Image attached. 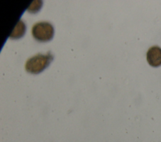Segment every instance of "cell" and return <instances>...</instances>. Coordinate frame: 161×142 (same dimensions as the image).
Here are the masks:
<instances>
[{
  "label": "cell",
  "mask_w": 161,
  "mask_h": 142,
  "mask_svg": "<svg viewBox=\"0 0 161 142\" xmlns=\"http://www.w3.org/2000/svg\"><path fill=\"white\" fill-rule=\"evenodd\" d=\"M53 56L50 52L45 54L38 53L28 59L25 63V69L31 74H38L48 66Z\"/></svg>",
  "instance_id": "cell-1"
},
{
  "label": "cell",
  "mask_w": 161,
  "mask_h": 142,
  "mask_svg": "<svg viewBox=\"0 0 161 142\" xmlns=\"http://www.w3.org/2000/svg\"><path fill=\"white\" fill-rule=\"evenodd\" d=\"M31 33L36 40L40 42H47L52 39L54 29L48 22H39L33 26Z\"/></svg>",
  "instance_id": "cell-2"
},
{
  "label": "cell",
  "mask_w": 161,
  "mask_h": 142,
  "mask_svg": "<svg viewBox=\"0 0 161 142\" xmlns=\"http://www.w3.org/2000/svg\"><path fill=\"white\" fill-rule=\"evenodd\" d=\"M147 59L151 66H161V48L158 46L150 47L147 53Z\"/></svg>",
  "instance_id": "cell-3"
},
{
  "label": "cell",
  "mask_w": 161,
  "mask_h": 142,
  "mask_svg": "<svg viewBox=\"0 0 161 142\" xmlns=\"http://www.w3.org/2000/svg\"><path fill=\"white\" fill-rule=\"evenodd\" d=\"M26 31V25L22 20H19L13 30L12 31L11 34L9 35V38L11 39H18L21 38L25 33Z\"/></svg>",
  "instance_id": "cell-4"
},
{
  "label": "cell",
  "mask_w": 161,
  "mask_h": 142,
  "mask_svg": "<svg viewBox=\"0 0 161 142\" xmlns=\"http://www.w3.org/2000/svg\"><path fill=\"white\" fill-rule=\"evenodd\" d=\"M42 5V1H33L32 3L28 8V11L30 13H36L40 9Z\"/></svg>",
  "instance_id": "cell-5"
}]
</instances>
